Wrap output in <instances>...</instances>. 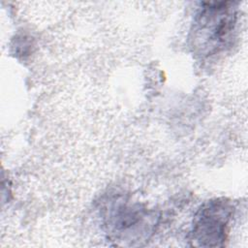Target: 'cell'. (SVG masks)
<instances>
[{
    "instance_id": "6da1fadb",
    "label": "cell",
    "mask_w": 248,
    "mask_h": 248,
    "mask_svg": "<svg viewBox=\"0 0 248 248\" xmlns=\"http://www.w3.org/2000/svg\"><path fill=\"white\" fill-rule=\"evenodd\" d=\"M232 2L206 3L191 30L192 47L201 55H212L231 42L236 24Z\"/></svg>"
},
{
    "instance_id": "7a4b0ae2",
    "label": "cell",
    "mask_w": 248,
    "mask_h": 248,
    "mask_svg": "<svg viewBox=\"0 0 248 248\" xmlns=\"http://www.w3.org/2000/svg\"><path fill=\"white\" fill-rule=\"evenodd\" d=\"M232 204L224 200H212L205 202L197 212L192 230V241L195 246H224L232 216Z\"/></svg>"
}]
</instances>
